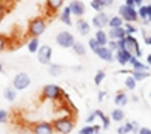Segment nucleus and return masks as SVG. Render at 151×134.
I'll list each match as a JSON object with an SVG mask.
<instances>
[{"label": "nucleus", "instance_id": "1", "mask_svg": "<svg viewBox=\"0 0 151 134\" xmlns=\"http://www.w3.org/2000/svg\"><path fill=\"white\" fill-rule=\"evenodd\" d=\"M64 93L65 91L62 89L59 84H55V83H48L42 88L41 91V101L45 100V101H62L64 100Z\"/></svg>", "mask_w": 151, "mask_h": 134}, {"label": "nucleus", "instance_id": "2", "mask_svg": "<svg viewBox=\"0 0 151 134\" xmlns=\"http://www.w3.org/2000/svg\"><path fill=\"white\" fill-rule=\"evenodd\" d=\"M52 124H53L55 133H59V134H70V133H73V130H74V127H76V120H74L73 115H65V116L56 118Z\"/></svg>", "mask_w": 151, "mask_h": 134}, {"label": "nucleus", "instance_id": "3", "mask_svg": "<svg viewBox=\"0 0 151 134\" xmlns=\"http://www.w3.org/2000/svg\"><path fill=\"white\" fill-rule=\"evenodd\" d=\"M118 45H119V48H122V50L129 51L130 54L141 59L142 50L139 47V41L134 38V35H125L122 39H118Z\"/></svg>", "mask_w": 151, "mask_h": 134}, {"label": "nucleus", "instance_id": "4", "mask_svg": "<svg viewBox=\"0 0 151 134\" xmlns=\"http://www.w3.org/2000/svg\"><path fill=\"white\" fill-rule=\"evenodd\" d=\"M45 30H47V20L44 17H35L27 24L29 38H40Z\"/></svg>", "mask_w": 151, "mask_h": 134}, {"label": "nucleus", "instance_id": "5", "mask_svg": "<svg viewBox=\"0 0 151 134\" xmlns=\"http://www.w3.org/2000/svg\"><path fill=\"white\" fill-rule=\"evenodd\" d=\"M118 15L125 21V23H136L139 20L137 11L134 6H127V5H121L118 9Z\"/></svg>", "mask_w": 151, "mask_h": 134}, {"label": "nucleus", "instance_id": "6", "mask_svg": "<svg viewBox=\"0 0 151 134\" xmlns=\"http://www.w3.org/2000/svg\"><path fill=\"white\" fill-rule=\"evenodd\" d=\"M56 44L62 48H73V45L76 44V38L74 35L68 30H62L56 35Z\"/></svg>", "mask_w": 151, "mask_h": 134}, {"label": "nucleus", "instance_id": "7", "mask_svg": "<svg viewBox=\"0 0 151 134\" xmlns=\"http://www.w3.org/2000/svg\"><path fill=\"white\" fill-rule=\"evenodd\" d=\"M30 81L32 80H30V76L27 72H18V74H15V77L12 78V86L17 91H24L30 86Z\"/></svg>", "mask_w": 151, "mask_h": 134}, {"label": "nucleus", "instance_id": "8", "mask_svg": "<svg viewBox=\"0 0 151 134\" xmlns=\"http://www.w3.org/2000/svg\"><path fill=\"white\" fill-rule=\"evenodd\" d=\"M30 131H32V134H55L53 124L48 122V120H41V122L33 124Z\"/></svg>", "mask_w": 151, "mask_h": 134}, {"label": "nucleus", "instance_id": "9", "mask_svg": "<svg viewBox=\"0 0 151 134\" xmlns=\"http://www.w3.org/2000/svg\"><path fill=\"white\" fill-rule=\"evenodd\" d=\"M52 56H53V48L50 45H41L40 50L36 51L38 62L42 63V65H48L52 62Z\"/></svg>", "mask_w": 151, "mask_h": 134}, {"label": "nucleus", "instance_id": "10", "mask_svg": "<svg viewBox=\"0 0 151 134\" xmlns=\"http://www.w3.org/2000/svg\"><path fill=\"white\" fill-rule=\"evenodd\" d=\"M94 53L97 54L98 59L104 60V62H113V59H115V53H113L107 45H100Z\"/></svg>", "mask_w": 151, "mask_h": 134}, {"label": "nucleus", "instance_id": "11", "mask_svg": "<svg viewBox=\"0 0 151 134\" xmlns=\"http://www.w3.org/2000/svg\"><path fill=\"white\" fill-rule=\"evenodd\" d=\"M91 24L95 27V29H104L107 24H109V15L106 14L104 11H101V12H97V15L92 18V21H91Z\"/></svg>", "mask_w": 151, "mask_h": 134}, {"label": "nucleus", "instance_id": "12", "mask_svg": "<svg viewBox=\"0 0 151 134\" xmlns=\"http://www.w3.org/2000/svg\"><path fill=\"white\" fill-rule=\"evenodd\" d=\"M70 9H71V14L73 17H83L85 15V11H86V6L82 0H71L70 2Z\"/></svg>", "mask_w": 151, "mask_h": 134}, {"label": "nucleus", "instance_id": "13", "mask_svg": "<svg viewBox=\"0 0 151 134\" xmlns=\"http://www.w3.org/2000/svg\"><path fill=\"white\" fill-rule=\"evenodd\" d=\"M65 0H45V11L48 15H55L56 12H59L64 8Z\"/></svg>", "mask_w": 151, "mask_h": 134}, {"label": "nucleus", "instance_id": "14", "mask_svg": "<svg viewBox=\"0 0 151 134\" xmlns=\"http://www.w3.org/2000/svg\"><path fill=\"white\" fill-rule=\"evenodd\" d=\"M132 56H133V54H130L129 51L122 50V48H118V50L115 51V60H116L119 65H122V66H127V65L130 63Z\"/></svg>", "mask_w": 151, "mask_h": 134}, {"label": "nucleus", "instance_id": "15", "mask_svg": "<svg viewBox=\"0 0 151 134\" xmlns=\"http://www.w3.org/2000/svg\"><path fill=\"white\" fill-rule=\"evenodd\" d=\"M107 35H109V39L118 41V39H122L124 36L127 35V32H125L124 26H121V27H110L109 32H107Z\"/></svg>", "mask_w": 151, "mask_h": 134}, {"label": "nucleus", "instance_id": "16", "mask_svg": "<svg viewBox=\"0 0 151 134\" xmlns=\"http://www.w3.org/2000/svg\"><path fill=\"white\" fill-rule=\"evenodd\" d=\"M76 29H77L79 35H82V36H88V35L91 33V24L88 23L86 20H83V18H79L77 23H76Z\"/></svg>", "mask_w": 151, "mask_h": 134}, {"label": "nucleus", "instance_id": "17", "mask_svg": "<svg viewBox=\"0 0 151 134\" xmlns=\"http://www.w3.org/2000/svg\"><path fill=\"white\" fill-rule=\"evenodd\" d=\"M130 101V96L125 93L124 91H119L116 92L115 95V98H113V103H115L116 107H124V105H127V103Z\"/></svg>", "mask_w": 151, "mask_h": 134}, {"label": "nucleus", "instance_id": "18", "mask_svg": "<svg viewBox=\"0 0 151 134\" xmlns=\"http://www.w3.org/2000/svg\"><path fill=\"white\" fill-rule=\"evenodd\" d=\"M73 14H71V9H70V6H64L60 9V15H59V20L64 23V24H67V26H71L73 24Z\"/></svg>", "mask_w": 151, "mask_h": 134}, {"label": "nucleus", "instance_id": "19", "mask_svg": "<svg viewBox=\"0 0 151 134\" xmlns=\"http://www.w3.org/2000/svg\"><path fill=\"white\" fill-rule=\"evenodd\" d=\"M110 119L113 120V122H122V120L125 119V113L122 110V107L113 108V110L110 112Z\"/></svg>", "mask_w": 151, "mask_h": 134}, {"label": "nucleus", "instance_id": "20", "mask_svg": "<svg viewBox=\"0 0 151 134\" xmlns=\"http://www.w3.org/2000/svg\"><path fill=\"white\" fill-rule=\"evenodd\" d=\"M47 71H48V74L52 76V77H59L62 72H64V66L62 65H58V63H52L50 62L48 66H47Z\"/></svg>", "mask_w": 151, "mask_h": 134}, {"label": "nucleus", "instance_id": "21", "mask_svg": "<svg viewBox=\"0 0 151 134\" xmlns=\"http://www.w3.org/2000/svg\"><path fill=\"white\" fill-rule=\"evenodd\" d=\"M94 38L97 39V42H98L100 45H107V42H109V35H107V32H104L103 29H98V30L95 32Z\"/></svg>", "mask_w": 151, "mask_h": 134}, {"label": "nucleus", "instance_id": "22", "mask_svg": "<svg viewBox=\"0 0 151 134\" xmlns=\"http://www.w3.org/2000/svg\"><path fill=\"white\" fill-rule=\"evenodd\" d=\"M17 89H14V86H11V88H6L5 91H3V96H5V100L6 101H9V103H12V101H15L17 100Z\"/></svg>", "mask_w": 151, "mask_h": 134}, {"label": "nucleus", "instance_id": "23", "mask_svg": "<svg viewBox=\"0 0 151 134\" xmlns=\"http://www.w3.org/2000/svg\"><path fill=\"white\" fill-rule=\"evenodd\" d=\"M40 39L38 38H29V41H27V50H29V53H35L36 54V51L40 50Z\"/></svg>", "mask_w": 151, "mask_h": 134}, {"label": "nucleus", "instance_id": "24", "mask_svg": "<svg viewBox=\"0 0 151 134\" xmlns=\"http://www.w3.org/2000/svg\"><path fill=\"white\" fill-rule=\"evenodd\" d=\"M136 84H137V81L134 80V77L132 74H127V77H125V80H124L125 89H127V91H134L136 89Z\"/></svg>", "mask_w": 151, "mask_h": 134}, {"label": "nucleus", "instance_id": "25", "mask_svg": "<svg viewBox=\"0 0 151 134\" xmlns=\"http://www.w3.org/2000/svg\"><path fill=\"white\" fill-rule=\"evenodd\" d=\"M130 74L134 77L136 81H144L145 78L150 77V72H148V71H134V69H132Z\"/></svg>", "mask_w": 151, "mask_h": 134}, {"label": "nucleus", "instance_id": "26", "mask_svg": "<svg viewBox=\"0 0 151 134\" xmlns=\"http://www.w3.org/2000/svg\"><path fill=\"white\" fill-rule=\"evenodd\" d=\"M124 20L119 17V15H113V17H109V24L107 26L109 27H121V26H124Z\"/></svg>", "mask_w": 151, "mask_h": 134}, {"label": "nucleus", "instance_id": "27", "mask_svg": "<svg viewBox=\"0 0 151 134\" xmlns=\"http://www.w3.org/2000/svg\"><path fill=\"white\" fill-rule=\"evenodd\" d=\"M73 51H74L76 54H77V56L83 57V56H86V47H85V44L76 41V44L73 45Z\"/></svg>", "mask_w": 151, "mask_h": 134}, {"label": "nucleus", "instance_id": "28", "mask_svg": "<svg viewBox=\"0 0 151 134\" xmlns=\"http://www.w3.org/2000/svg\"><path fill=\"white\" fill-rule=\"evenodd\" d=\"M133 131V125H132V120L129 122H125V124H122V125H119L118 127V134H130Z\"/></svg>", "mask_w": 151, "mask_h": 134}, {"label": "nucleus", "instance_id": "29", "mask_svg": "<svg viewBox=\"0 0 151 134\" xmlns=\"http://www.w3.org/2000/svg\"><path fill=\"white\" fill-rule=\"evenodd\" d=\"M137 15H139V20L144 23L148 17V5H142L139 6V11H137Z\"/></svg>", "mask_w": 151, "mask_h": 134}, {"label": "nucleus", "instance_id": "30", "mask_svg": "<svg viewBox=\"0 0 151 134\" xmlns=\"http://www.w3.org/2000/svg\"><path fill=\"white\" fill-rule=\"evenodd\" d=\"M104 77H106V72H104L103 69H100V71H97V72H95V77H94V83L97 84V86H100V84L103 83Z\"/></svg>", "mask_w": 151, "mask_h": 134}, {"label": "nucleus", "instance_id": "31", "mask_svg": "<svg viewBox=\"0 0 151 134\" xmlns=\"http://www.w3.org/2000/svg\"><path fill=\"white\" fill-rule=\"evenodd\" d=\"M124 29H125V32H127V35H134L137 30H139L134 26V23H124Z\"/></svg>", "mask_w": 151, "mask_h": 134}, {"label": "nucleus", "instance_id": "32", "mask_svg": "<svg viewBox=\"0 0 151 134\" xmlns=\"http://www.w3.org/2000/svg\"><path fill=\"white\" fill-rule=\"evenodd\" d=\"M8 45H9V38H8L6 35L0 33V53H2L3 50H6Z\"/></svg>", "mask_w": 151, "mask_h": 134}, {"label": "nucleus", "instance_id": "33", "mask_svg": "<svg viewBox=\"0 0 151 134\" xmlns=\"http://www.w3.org/2000/svg\"><path fill=\"white\" fill-rule=\"evenodd\" d=\"M79 134H95L94 125H92V124H88V125L82 127V128L79 130Z\"/></svg>", "mask_w": 151, "mask_h": 134}, {"label": "nucleus", "instance_id": "34", "mask_svg": "<svg viewBox=\"0 0 151 134\" xmlns=\"http://www.w3.org/2000/svg\"><path fill=\"white\" fill-rule=\"evenodd\" d=\"M9 120V113L5 110V108H0V124H5Z\"/></svg>", "mask_w": 151, "mask_h": 134}, {"label": "nucleus", "instance_id": "35", "mask_svg": "<svg viewBox=\"0 0 151 134\" xmlns=\"http://www.w3.org/2000/svg\"><path fill=\"white\" fill-rule=\"evenodd\" d=\"M110 120H112L110 116H106V115H104V116L101 118V127H103V130H107V128L110 127Z\"/></svg>", "mask_w": 151, "mask_h": 134}, {"label": "nucleus", "instance_id": "36", "mask_svg": "<svg viewBox=\"0 0 151 134\" xmlns=\"http://www.w3.org/2000/svg\"><path fill=\"white\" fill-rule=\"evenodd\" d=\"M91 8H92L94 11H97V12H101V11L104 9L101 5L98 3V0H91Z\"/></svg>", "mask_w": 151, "mask_h": 134}, {"label": "nucleus", "instance_id": "37", "mask_svg": "<svg viewBox=\"0 0 151 134\" xmlns=\"http://www.w3.org/2000/svg\"><path fill=\"white\" fill-rule=\"evenodd\" d=\"M88 45H89V48H91V50H92V51H95V50H97V48L100 47V44L97 42V39H95V38H91L89 41H88Z\"/></svg>", "mask_w": 151, "mask_h": 134}, {"label": "nucleus", "instance_id": "38", "mask_svg": "<svg viewBox=\"0 0 151 134\" xmlns=\"http://www.w3.org/2000/svg\"><path fill=\"white\" fill-rule=\"evenodd\" d=\"M107 47L110 48V50L115 53L118 48H119V45H118V41H112V39H109V42H107Z\"/></svg>", "mask_w": 151, "mask_h": 134}, {"label": "nucleus", "instance_id": "39", "mask_svg": "<svg viewBox=\"0 0 151 134\" xmlns=\"http://www.w3.org/2000/svg\"><path fill=\"white\" fill-rule=\"evenodd\" d=\"M142 36H144V42H145L147 45H151V33L148 35V33H147V30H144V29H142Z\"/></svg>", "mask_w": 151, "mask_h": 134}, {"label": "nucleus", "instance_id": "40", "mask_svg": "<svg viewBox=\"0 0 151 134\" xmlns=\"http://www.w3.org/2000/svg\"><path fill=\"white\" fill-rule=\"evenodd\" d=\"M6 11H8V8H6V3H3L2 0H0V20H2V18L5 17Z\"/></svg>", "mask_w": 151, "mask_h": 134}, {"label": "nucleus", "instance_id": "41", "mask_svg": "<svg viewBox=\"0 0 151 134\" xmlns=\"http://www.w3.org/2000/svg\"><path fill=\"white\" fill-rule=\"evenodd\" d=\"M98 3L101 5L103 8H110L113 5V0H98Z\"/></svg>", "mask_w": 151, "mask_h": 134}, {"label": "nucleus", "instance_id": "42", "mask_svg": "<svg viewBox=\"0 0 151 134\" xmlns=\"http://www.w3.org/2000/svg\"><path fill=\"white\" fill-rule=\"evenodd\" d=\"M97 119V115H95V112H92L89 116L86 118V124H94V120Z\"/></svg>", "mask_w": 151, "mask_h": 134}, {"label": "nucleus", "instance_id": "43", "mask_svg": "<svg viewBox=\"0 0 151 134\" xmlns=\"http://www.w3.org/2000/svg\"><path fill=\"white\" fill-rule=\"evenodd\" d=\"M106 95H107L106 92H103V91H100V92H98V95H97V100H98V103H103V100L106 98Z\"/></svg>", "mask_w": 151, "mask_h": 134}, {"label": "nucleus", "instance_id": "44", "mask_svg": "<svg viewBox=\"0 0 151 134\" xmlns=\"http://www.w3.org/2000/svg\"><path fill=\"white\" fill-rule=\"evenodd\" d=\"M137 134H151V128H147V127H141Z\"/></svg>", "mask_w": 151, "mask_h": 134}, {"label": "nucleus", "instance_id": "45", "mask_svg": "<svg viewBox=\"0 0 151 134\" xmlns=\"http://www.w3.org/2000/svg\"><path fill=\"white\" fill-rule=\"evenodd\" d=\"M132 125H133V134H137V131H139V122H136V120H132Z\"/></svg>", "mask_w": 151, "mask_h": 134}, {"label": "nucleus", "instance_id": "46", "mask_svg": "<svg viewBox=\"0 0 151 134\" xmlns=\"http://www.w3.org/2000/svg\"><path fill=\"white\" fill-rule=\"evenodd\" d=\"M148 23H151V5H148V17L144 21V24H148Z\"/></svg>", "mask_w": 151, "mask_h": 134}, {"label": "nucleus", "instance_id": "47", "mask_svg": "<svg viewBox=\"0 0 151 134\" xmlns=\"http://www.w3.org/2000/svg\"><path fill=\"white\" fill-rule=\"evenodd\" d=\"M124 5H127V6H134V8H136L134 0H125V3H124Z\"/></svg>", "mask_w": 151, "mask_h": 134}, {"label": "nucleus", "instance_id": "48", "mask_svg": "<svg viewBox=\"0 0 151 134\" xmlns=\"http://www.w3.org/2000/svg\"><path fill=\"white\" fill-rule=\"evenodd\" d=\"M101 128H103L101 125H94V130H95V134H98L100 131H101Z\"/></svg>", "mask_w": 151, "mask_h": 134}, {"label": "nucleus", "instance_id": "49", "mask_svg": "<svg viewBox=\"0 0 151 134\" xmlns=\"http://www.w3.org/2000/svg\"><path fill=\"white\" fill-rule=\"evenodd\" d=\"M3 3H6V5H11V3H15L17 0H2Z\"/></svg>", "mask_w": 151, "mask_h": 134}, {"label": "nucleus", "instance_id": "50", "mask_svg": "<svg viewBox=\"0 0 151 134\" xmlns=\"http://www.w3.org/2000/svg\"><path fill=\"white\" fill-rule=\"evenodd\" d=\"M142 3H144V0H134V5L136 6H142Z\"/></svg>", "mask_w": 151, "mask_h": 134}, {"label": "nucleus", "instance_id": "51", "mask_svg": "<svg viewBox=\"0 0 151 134\" xmlns=\"http://www.w3.org/2000/svg\"><path fill=\"white\" fill-rule=\"evenodd\" d=\"M147 65H148V66H151V54H148V56H147Z\"/></svg>", "mask_w": 151, "mask_h": 134}, {"label": "nucleus", "instance_id": "52", "mask_svg": "<svg viewBox=\"0 0 151 134\" xmlns=\"http://www.w3.org/2000/svg\"><path fill=\"white\" fill-rule=\"evenodd\" d=\"M130 100H132L133 103H139V98H137V96H136V95H133V96H132V98H130Z\"/></svg>", "mask_w": 151, "mask_h": 134}, {"label": "nucleus", "instance_id": "53", "mask_svg": "<svg viewBox=\"0 0 151 134\" xmlns=\"http://www.w3.org/2000/svg\"><path fill=\"white\" fill-rule=\"evenodd\" d=\"M3 71V65H2V62H0V72Z\"/></svg>", "mask_w": 151, "mask_h": 134}, {"label": "nucleus", "instance_id": "54", "mask_svg": "<svg viewBox=\"0 0 151 134\" xmlns=\"http://www.w3.org/2000/svg\"><path fill=\"white\" fill-rule=\"evenodd\" d=\"M150 96H151V92H150Z\"/></svg>", "mask_w": 151, "mask_h": 134}]
</instances>
